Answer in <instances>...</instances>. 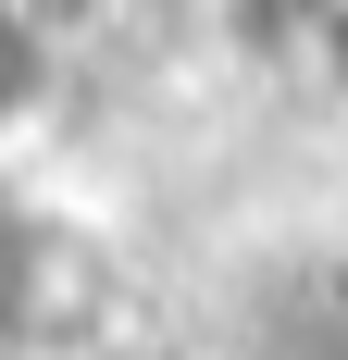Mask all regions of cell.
Returning a JSON list of instances; mask_svg holds the SVG:
<instances>
[{
	"label": "cell",
	"mask_w": 348,
	"mask_h": 360,
	"mask_svg": "<svg viewBox=\"0 0 348 360\" xmlns=\"http://www.w3.org/2000/svg\"><path fill=\"white\" fill-rule=\"evenodd\" d=\"M311 87L348 112V0H323V13H311Z\"/></svg>",
	"instance_id": "1"
}]
</instances>
